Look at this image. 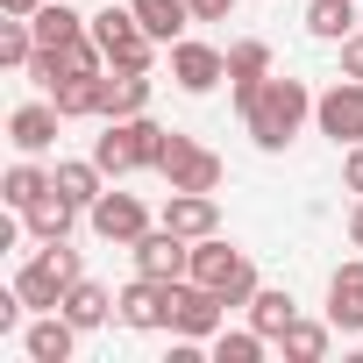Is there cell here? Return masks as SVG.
I'll use <instances>...</instances> for the list:
<instances>
[{"instance_id": "6da1fadb", "label": "cell", "mask_w": 363, "mask_h": 363, "mask_svg": "<svg viewBox=\"0 0 363 363\" xmlns=\"http://www.w3.org/2000/svg\"><path fill=\"white\" fill-rule=\"evenodd\" d=\"M164 150H171V128H157L150 114H121V121H107V128L93 135V164H100L107 178L157 171V164H164Z\"/></svg>"}, {"instance_id": "7a4b0ae2", "label": "cell", "mask_w": 363, "mask_h": 363, "mask_svg": "<svg viewBox=\"0 0 363 363\" xmlns=\"http://www.w3.org/2000/svg\"><path fill=\"white\" fill-rule=\"evenodd\" d=\"M306 114H313V93L299 79H264V93L242 107V128L257 135V150H285L306 128Z\"/></svg>"}, {"instance_id": "3957f363", "label": "cell", "mask_w": 363, "mask_h": 363, "mask_svg": "<svg viewBox=\"0 0 363 363\" xmlns=\"http://www.w3.org/2000/svg\"><path fill=\"white\" fill-rule=\"evenodd\" d=\"M72 285H79V250H72V242H43V250L15 271V292H22V306H36V313H57Z\"/></svg>"}, {"instance_id": "277c9868", "label": "cell", "mask_w": 363, "mask_h": 363, "mask_svg": "<svg viewBox=\"0 0 363 363\" xmlns=\"http://www.w3.org/2000/svg\"><path fill=\"white\" fill-rule=\"evenodd\" d=\"M193 285H214L228 306H250L257 264H250V250H235V242H221V235H200V242H193Z\"/></svg>"}, {"instance_id": "5b68a950", "label": "cell", "mask_w": 363, "mask_h": 363, "mask_svg": "<svg viewBox=\"0 0 363 363\" xmlns=\"http://www.w3.org/2000/svg\"><path fill=\"white\" fill-rule=\"evenodd\" d=\"M93 43L107 50V65H128V72H150V57H157V36L135 22V8H100L93 15Z\"/></svg>"}, {"instance_id": "8992f818", "label": "cell", "mask_w": 363, "mask_h": 363, "mask_svg": "<svg viewBox=\"0 0 363 363\" xmlns=\"http://www.w3.org/2000/svg\"><path fill=\"white\" fill-rule=\"evenodd\" d=\"M221 313H228V299L214 285H193V278L171 285V328L186 335V342H214L221 335Z\"/></svg>"}, {"instance_id": "52a82bcc", "label": "cell", "mask_w": 363, "mask_h": 363, "mask_svg": "<svg viewBox=\"0 0 363 363\" xmlns=\"http://www.w3.org/2000/svg\"><path fill=\"white\" fill-rule=\"evenodd\" d=\"M157 171L171 178V193H214V186H221V157L200 150L193 135H178V128H171V150H164Z\"/></svg>"}, {"instance_id": "ba28073f", "label": "cell", "mask_w": 363, "mask_h": 363, "mask_svg": "<svg viewBox=\"0 0 363 363\" xmlns=\"http://www.w3.org/2000/svg\"><path fill=\"white\" fill-rule=\"evenodd\" d=\"M135 271H150V278H164V285H178V278H193V242L178 235V228H143L135 235Z\"/></svg>"}, {"instance_id": "9c48e42d", "label": "cell", "mask_w": 363, "mask_h": 363, "mask_svg": "<svg viewBox=\"0 0 363 363\" xmlns=\"http://www.w3.org/2000/svg\"><path fill=\"white\" fill-rule=\"evenodd\" d=\"M86 221H93V235H100V242H121V250H135V235L150 228V207H143L135 193H114V186H107V193L86 207Z\"/></svg>"}, {"instance_id": "30bf717a", "label": "cell", "mask_w": 363, "mask_h": 363, "mask_svg": "<svg viewBox=\"0 0 363 363\" xmlns=\"http://www.w3.org/2000/svg\"><path fill=\"white\" fill-rule=\"evenodd\" d=\"M313 121H320L328 143H363V79H335L313 100Z\"/></svg>"}, {"instance_id": "8fae6325", "label": "cell", "mask_w": 363, "mask_h": 363, "mask_svg": "<svg viewBox=\"0 0 363 363\" xmlns=\"http://www.w3.org/2000/svg\"><path fill=\"white\" fill-rule=\"evenodd\" d=\"M171 79L186 86V93H214V86L228 79V50H214V43H193V36H178V43H171Z\"/></svg>"}, {"instance_id": "7c38bea8", "label": "cell", "mask_w": 363, "mask_h": 363, "mask_svg": "<svg viewBox=\"0 0 363 363\" xmlns=\"http://www.w3.org/2000/svg\"><path fill=\"white\" fill-rule=\"evenodd\" d=\"M121 328H171V285L150 278V271H135L121 285Z\"/></svg>"}, {"instance_id": "4fadbf2b", "label": "cell", "mask_w": 363, "mask_h": 363, "mask_svg": "<svg viewBox=\"0 0 363 363\" xmlns=\"http://www.w3.org/2000/svg\"><path fill=\"white\" fill-rule=\"evenodd\" d=\"M57 121H65V107H57V100H29V107H15V114H8V143H15L22 157H43V150L57 143Z\"/></svg>"}, {"instance_id": "5bb4252c", "label": "cell", "mask_w": 363, "mask_h": 363, "mask_svg": "<svg viewBox=\"0 0 363 363\" xmlns=\"http://www.w3.org/2000/svg\"><path fill=\"white\" fill-rule=\"evenodd\" d=\"M29 29H36V50H72V43L93 36V22L72 8V0H43V8L29 15Z\"/></svg>"}, {"instance_id": "9a60e30c", "label": "cell", "mask_w": 363, "mask_h": 363, "mask_svg": "<svg viewBox=\"0 0 363 363\" xmlns=\"http://www.w3.org/2000/svg\"><path fill=\"white\" fill-rule=\"evenodd\" d=\"M164 228H178L186 242L221 235V207H214V193H171V200H164Z\"/></svg>"}, {"instance_id": "2e32d148", "label": "cell", "mask_w": 363, "mask_h": 363, "mask_svg": "<svg viewBox=\"0 0 363 363\" xmlns=\"http://www.w3.org/2000/svg\"><path fill=\"white\" fill-rule=\"evenodd\" d=\"M143 107H150V72L107 65V86H100V121H121V114H143Z\"/></svg>"}, {"instance_id": "e0dca14e", "label": "cell", "mask_w": 363, "mask_h": 363, "mask_svg": "<svg viewBox=\"0 0 363 363\" xmlns=\"http://www.w3.org/2000/svg\"><path fill=\"white\" fill-rule=\"evenodd\" d=\"M79 214H86V207H79V200H65V193L50 186V193H43L36 207H22V228H29L36 242H65V235L79 228Z\"/></svg>"}, {"instance_id": "ac0fdd59", "label": "cell", "mask_w": 363, "mask_h": 363, "mask_svg": "<svg viewBox=\"0 0 363 363\" xmlns=\"http://www.w3.org/2000/svg\"><path fill=\"white\" fill-rule=\"evenodd\" d=\"M328 320H335L342 335H363V257L328 278Z\"/></svg>"}, {"instance_id": "d6986e66", "label": "cell", "mask_w": 363, "mask_h": 363, "mask_svg": "<svg viewBox=\"0 0 363 363\" xmlns=\"http://www.w3.org/2000/svg\"><path fill=\"white\" fill-rule=\"evenodd\" d=\"M264 79H271V43H235L228 50V86H235V107H250L257 93H264Z\"/></svg>"}, {"instance_id": "ffe728a7", "label": "cell", "mask_w": 363, "mask_h": 363, "mask_svg": "<svg viewBox=\"0 0 363 363\" xmlns=\"http://www.w3.org/2000/svg\"><path fill=\"white\" fill-rule=\"evenodd\" d=\"M36 363H72V349H79V328H72V313H43V320H29V342H22Z\"/></svg>"}, {"instance_id": "44dd1931", "label": "cell", "mask_w": 363, "mask_h": 363, "mask_svg": "<svg viewBox=\"0 0 363 363\" xmlns=\"http://www.w3.org/2000/svg\"><path fill=\"white\" fill-rule=\"evenodd\" d=\"M128 8H135V22H143L157 43H178V36H186V22H200L193 0H128Z\"/></svg>"}, {"instance_id": "7402d4cb", "label": "cell", "mask_w": 363, "mask_h": 363, "mask_svg": "<svg viewBox=\"0 0 363 363\" xmlns=\"http://www.w3.org/2000/svg\"><path fill=\"white\" fill-rule=\"evenodd\" d=\"M50 186H57V178H50V171H43L36 157H22V164H8V178H0V200H8V207L22 214V207H36V200H43Z\"/></svg>"}, {"instance_id": "603a6c76", "label": "cell", "mask_w": 363, "mask_h": 363, "mask_svg": "<svg viewBox=\"0 0 363 363\" xmlns=\"http://www.w3.org/2000/svg\"><path fill=\"white\" fill-rule=\"evenodd\" d=\"M50 178H57V193H65V200H79V207H93V200L107 193V171H100L93 157H65Z\"/></svg>"}, {"instance_id": "cb8c5ba5", "label": "cell", "mask_w": 363, "mask_h": 363, "mask_svg": "<svg viewBox=\"0 0 363 363\" xmlns=\"http://www.w3.org/2000/svg\"><path fill=\"white\" fill-rule=\"evenodd\" d=\"M114 306H121V299H107V285H93V278H79V285L65 292V306H57V313H72V328L86 335V328H100V320H107Z\"/></svg>"}, {"instance_id": "d4e9b609", "label": "cell", "mask_w": 363, "mask_h": 363, "mask_svg": "<svg viewBox=\"0 0 363 363\" xmlns=\"http://www.w3.org/2000/svg\"><path fill=\"white\" fill-rule=\"evenodd\" d=\"M292 320H299L292 292H278V285H257V292H250V328H264V335L278 342V335H285Z\"/></svg>"}, {"instance_id": "484cf974", "label": "cell", "mask_w": 363, "mask_h": 363, "mask_svg": "<svg viewBox=\"0 0 363 363\" xmlns=\"http://www.w3.org/2000/svg\"><path fill=\"white\" fill-rule=\"evenodd\" d=\"M306 29H313L320 43L356 36V0H313V8H306Z\"/></svg>"}, {"instance_id": "4316f807", "label": "cell", "mask_w": 363, "mask_h": 363, "mask_svg": "<svg viewBox=\"0 0 363 363\" xmlns=\"http://www.w3.org/2000/svg\"><path fill=\"white\" fill-rule=\"evenodd\" d=\"M100 86H107L100 72H79V79H65V86H57L50 100L65 107V121H79V114H100Z\"/></svg>"}, {"instance_id": "83f0119b", "label": "cell", "mask_w": 363, "mask_h": 363, "mask_svg": "<svg viewBox=\"0 0 363 363\" xmlns=\"http://www.w3.org/2000/svg\"><path fill=\"white\" fill-rule=\"evenodd\" d=\"M328 328H335V320H328ZM328 328H320V320H292V328L278 335V349H285L292 363H320V356H328Z\"/></svg>"}, {"instance_id": "f1b7e54d", "label": "cell", "mask_w": 363, "mask_h": 363, "mask_svg": "<svg viewBox=\"0 0 363 363\" xmlns=\"http://www.w3.org/2000/svg\"><path fill=\"white\" fill-rule=\"evenodd\" d=\"M264 349H271L264 328H235V335L221 328V335H214V363H264Z\"/></svg>"}, {"instance_id": "f546056e", "label": "cell", "mask_w": 363, "mask_h": 363, "mask_svg": "<svg viewBox=\"0 0 363 363\" xmlns=\"http://www.w3.org/2000/svg\"><path fill=\"white\" fill-rule=\"evenodd\" d=\"M342 186L363 193V143H349V157H342Z\"/></svg>"}, {"instance_id": "4dcf8cb0", "label": "cell", "mask_w": 363, "mask_h": 363, "mask_svg": "<svg viewBox=\"0 0 363 363\" xmlns=\"http://www.w3.org/2000/svg\"><path fill=\"white\" fill-rule=\"evenodd\" d=\"M342 79H363V36H342Z\"/></svg>"}, {"instance_id": "1f68e13d", "label": "cell", "mask_w": 363, "mask_h": 363, "mask_svg": "<svg viewBox=\"0 0 363 363\" xmlns=\"http://www.w3.org/2000/svg\"><path fill=\"white\" fill-rule=\"evenodd\" d=\"M228 8H235V0H193V15H200V22H228Z\"/></svg>"}, {"instance_id": "d6a6232c", "label": "cell", "mask_w": 363, "mask_h": 363, "mask_svg": "<svg viewBox=\"0 0 363 363\" xmlns=\"http://www.w3.org/2000/svg\"><path fill=\"white\" fill-rule=\"evenodd\" d=\"M349 242L363 250V193H356V207H349Z\"/></svg>"}, {"instance_id": "836d02e7", "label": "cell", "mask_w": 363, "mask_h": 363, "mask_svg": "<svg viewBox=\"0 0 363 363\" xmlns=\"http://www.w3.org/2000/svg\"><path fill=\"white\" fill-rule=\"evenodd\" d=\"M43 0H0V15H36Z\"/></svg>"}]
</instances>
